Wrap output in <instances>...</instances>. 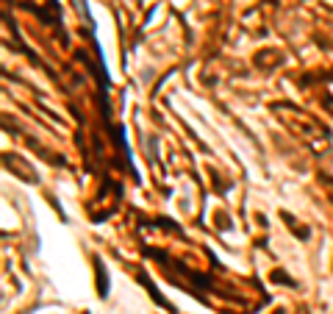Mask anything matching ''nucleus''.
<instances>
[{
	"instance_id": "nucleus-3",
	"label": "nucleus",
	"mask_w": 333,
	"mask_h": 314,
	"mask_svg": "<svg viewBox=\"0 0 333 314\" xmlns=\"http://www.w3.org/2000/svg\"><path fill=\"white\" fill-rule=\"evenodd\" d=\"M272 281H275V284H289V286H294V281H291L284 270H275V272H272Z\"/></svg>"
},
{
	"instance_id": "nucleus-1",
	"label": "nucleus",
	"mask_w": 333,
	"mask_h": 314,
	"mask_svg": "<svg viewBox=\"0 0 333 314\" xmlns=\"http://www.w3.org/2000/svg\"><path fill=\"white\" fill-rule=\"evenodd\" d=\"M6 167H11L17 175H20L22 181H28V184H36L39 181V175H36V170H31L25 161L20 159V156H6Z\"/></svg>"
},
{
	"instance_id": "nucleus-2",
	"label": "nucleus",
	"mask_w": 333,
	"mask_h": 314,
	"mask_svg": "<svg viewBox=\"0 0 333 314\" xmlns=\"http://www.w3.org/2000/svg\"><path fill=\"white\" fill-rule=\"evenodd\" d=\"M97 286H100L97 292L106 298V295H108V278H106V267L100 264V261H97Z\"/></svg>"
}]
</instances>
